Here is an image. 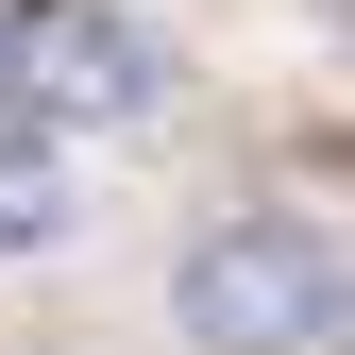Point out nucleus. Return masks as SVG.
Returning a JSON list of instances; mask_svg holds the SVG:
<instances>
[{"instance_id": "f03ea898", "label": "nucleus", "mask_w": 355, "mask_h": 355, "mask_svg": "<svg viewBox=\"0 0 355 355\" xmlns=\"http://www.w3.org/2000/svg\"><path fill=\"white\" fill-rule=\"evenodd\" d=\"M34 85H51V119H136L153 102V34L136 17H51L34 34Z\"/></svg>"}, {"instance_id": "f257e3e1", "label": "nucleus", "mask_w": 355, "mask_h": 355, "mask_svg": "<svg viewBox=\"0 0 355 355\" xmlns=\"http://www.w3.org/2000/svg\"><path fill=\"white\" fill-rule=\"evenodd\" d=\"M169 338L187 355H338L355 338V254L304 203H220L169 237Z\"/></svg>"}, {"instance_id": "7ed1b4c3", "label": "nucleus", "mask_w": 355, "mask_h": 355, "mask_svg": "<svg viewBox=\"0 0 355 355\" xmlns=\"http://www.w3.org/2000/svg\"><path fill=\"white\" fill-rule=\"evenodd\" d=\"M68 237V136L34 119V136H0V254H51Z\"/></svg>"}, {"instance_id": "20e7f679", "label": "nucleus", "mask_w": 355, "mask_h": 355, "mask_svg": "<svg viewBox=\"0 0 355 355\" xmlns=\"http://www.w3.org/2000/svg\"><path fill=\"white\" fill-rule=\"evenodd\" d=\"M338 355H355V338H338Z\"/></svg>"}]
</instances>
